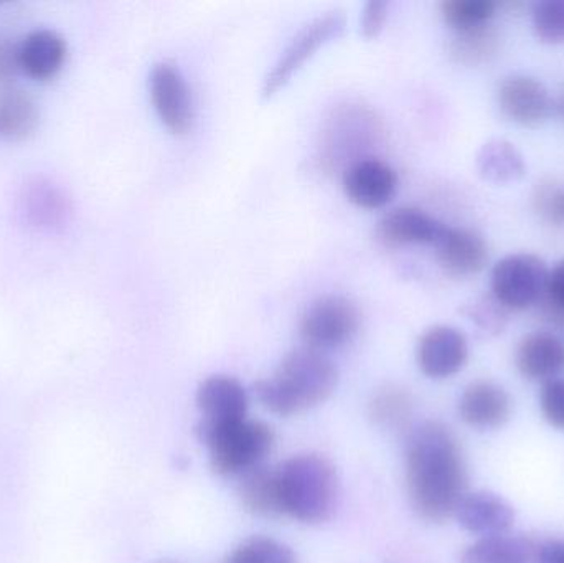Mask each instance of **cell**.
Here are the masks:
<instances>
[{
  "label": "cell",
  "instance_id": "cell-1",
  "mask_svg": "<svg viewBox=\"0 0 564 563\" xmlns=\"http://www.w3.org/2000/svg\"><path fill=\"white\" fill-rule=\"evenodd\" d=\"M467 485L466 459L451 429L440 422L417 426L406 446V488L414 512L434 524L446 522L456 515Z\"/></svg>",
  "mask_w": 564,
  "mask_h": 563
},
{
  "label": "cell",
  "instance_id": "cell-2",
  "mask_svg": "<svg viewBox=\"0 0 564 563\" xmlns=\"http://www.w3.org/2000/svg\"><path fill=\"white\" fill-rule=\"evenodd\" d=\"M337 382V367L325 353L304 346L285 354L273 376L254 383V393L274 415L292 416L325 402Z\"/></svg>",
  "mask_w": 564,
  "mask_h": 563
},
{
  "label": "cell",
  "instance_id": "cell-3",
  "mask_svg": "<svg viewBox=\"0 0 564 563\" xmlns=\"http://www.w3.org/2000/svg\"><path fill=\"white\" fill-rule=\"evenodd\" d=\"M281 515L304 524H321L334 515L340 495L337 469L325 456L295 455L276 469Z\"/></svg>",
  "mask_w": 564,
  "mask_h": 563
},
{
  "label": "cell",
  "instance_id": "cell-4",
  "mask_svg": "<svg viewBox=\"0 0 564 563\" xmlns=\"http://www.w3.org/2000/svg\"><path fill=\"white\" fill-rule=\"evenodd\" d=\"M197 436L210 452L212 469L220 476H241L257 468L274 446L273 429L258 420L245 419Z\"/></svg>",
  "mask_w": 564,
  "mask_h": 563
},
{
  "label": "cell",
  "instance_id": "cell-5",
  "mask_svg": "<svg viewBox=\"0 0 564 563\" xmlns=\"http://www.w3.org/2000/svg\"><path fill=\"white\" fill-rule=\"evenodd\" d=\"M358 326L360 311L350 297L325 294L305 307L299 331L305 347L325 353L347 344Z\"/></svg>",
  "mask_w": 564,
  "mask_h": 563
},
{
  "label": "cell",
  "instance_id": "cell-6",
  "mask_svg": "<svg viewBox=\"0 0 564 563\" xmlns=\"http://www.w3.org/2000/svg\"><path fill=\"white\" fill-rule=\"evenodd\" d=\"M549 277V267L536 255H509L494 267L490 288L497 303L509 310L522 311L542 297Z\"/></svg>",
  "mask_w": 564,
  "mask_h": 563
},
{
  "label": "cell",
  "instance_id": "cell-7",
  "mask_svg": "<svg viewBox=\"0 0 564 563\" xmlns=\"http://www.w3.org/2000/svg\"><path fill=\"white\" fill-rule=\"evenodd\" d=\"M345 29V15L340 10H327L305 23L289 45L282 50L273 68L264 76L263 96L271 98L292 78L295 72L332 39L341 35Z\"/></svg>",
  "mask_w": 564,
  "mask_h": 563
},
{
  "label": "cell",
  "instance_id": "cell-8",
  "mask_svg": "<svg viewBox=\"0 0 564 563\" xmlns=\"http://www.w3.org/2000/svg\"><path fill=\"white\" fill-rule=\"evenodd\" d=\"M149 86L162 122L175 134L187 132L194 124V99L181 69L171 62L155 63Z\"/></svg>",
  "mask_w": 564,
  "mask_h": 563
},
{
  "label": "cell",
  "instance_id": "cell-9",
  "mask_svg": "<svg viewBox=\"0 0 564 563\" xmlns=\"http://www.w3.org/2000/svg\"><path fill=\"white\" fill-rule=\"evenodd\" d=\"M248 393L240 380L230 376H212L197 390L202 420L197 433L210 432L247 419Z\"/></svg>",
  "mask_w": 564,
  "mask_h": 563
},
{
  "label": "cell",
  "instance_id": "cell-10",
  "mask_svg": "<svg viewBox=\"0 0 564 563\" xmlns=\"http://www.w3.org/2000/svg\"><path fill=\"white\" fill-rule=\"evenodd\" d=\"M469 357L466 336L453 326H433L417 343V366L434 380L456 376Z\"/></svg>",
  "mask_w": 564,
  "mask_h": 563
},
{
  "label": "cell",
  "instance_id": "cell-11",
  "mask_svg": "<svg viewBox=\"0 0 564 563\" xmlns=\"http://www.w3.org/2000/svg\"><path fill=\"white\" fill-rule=\"evenodd\" d=\"M497 101L503 116L525 128L543 124L553 108L546 86L527 75H512L503 79L497 93Z\"/></svg>",
  "mask_w": 564,
  "mask_h": 563
},
{
  "label": "cell",
  "instance_id": "cell-12",
  "mask_svg": "<svg viewBox=\"0 0 564 563\" xmlns=\"http://www.w3.org/2000/svg\"><path fill=\"white\" fill-rule=\"evenodd\" d=\"M345 194L354 204L365 208L387 205L397 194L398 175L394 169L378 158H358L344 171Z\"/></svg>",
  "mask_w": 564,
  "mask_h": 563
},
{
  "label": "cell",
  "instance_id": "cell-13",
  "mask_svg": "<svg viewBox=\"0 0 564 563\" xmlns=\"http://www.w3.org/2000/svg\"><path fill=\"white\" fill-rule=\"evenodd\" d=\"M433 247L437 261L451 277H473L482 271L489 261L486 240L469 228L444 225Z\"/></svg>",
  "mask_w": 564,
  "mask_h": 563
},
{
  "label": "cell",
  "instance_id": "cell-14",
  "mask_svg": "<svg viewBox=\"0 0 564 563\" xmlns=\"http://www.w3.org/2000/svg\"><path fill=\"white\" fill-rule=\"evenodd\" d=\"M454 518L464 531L480 538L509 534L516 522L512 506L494 492H467Z\"/></svg>",
  "mask_w": 564,
  "mask_h": 563
},
{
  "label": "cell",
  "instance_id": "cell-15",
  "mask_svg": "<svg viewBox=\"0 0 564 563\" xmlns=\"http://www.w3.org/2000/svg\"><path fill=\"white\" fill-rule=\"evenodd\" d=\"M512 402L503 387L487 380L470 383L459 400V415L476 430H496L509 422Z\"/></svg>",
  "mask_w": 564,
  "mask_h": 563
},
{
  "label": "cell",
  "instance_id": "cell-16",
  "mask_svg": "<svg viewBox=\"0 0 564 563\" xmlns=\"http://www.w3.org/2000/svg\"><path fill=\"white\" fill-rule=\"evenodd\" d=\"M444 224L416 207H398L387 212L377 225L378 240L390 247L434 245Z\"/></svg>",
  "mask_w": 564,
  "mask_h": 563
},
{
  "label": "cell",
  "instance_id": "cell-17",
  "mask_svg": "<svg viewBox=\"0 0 564 563\" xmlns=\"http://www.w3.org/2000/svg\"><path fill=\"white\" fill-rule=\"evenodd\" d=\"M516 362L525 379L549 382L563 372L564 343L552 333L529 334L517 349Z\"/></svg>",
  "mask_w": 564,
  "mask_h": 563
},
{
  "label": "cell",
  "instance_id": "cell-18",
  "mask_svg": "<svg viewBox=\"0 0 564 563\" xmlns=\"http://www.w3.org/2000/svg\"><path fill=\"white\" fill-rule=\"evenodd\" d=\"M20 68L33 79H50L62 69L66 42L55 30L29 33L19 45Z\"/></svg>",
  "mask_w": 564,
  "mask_h": 563
},
{
  "label": "cell",
  "instance_id": "cell-19",
  "mask_svg": "<svg viewBox=\"0 0 564 563\" xmlns=\"http://www.w3.org/2000/svg\"><path fill=\"white\" fill-rule=\"evenodd\" d=\"M68 214V198L50 182H33L23 192L22 215L32 227L55 230L66 224Z\"/></svg>",
  "mask_w": 564,
  "mask_h": 563
},
{
  "label": "cell",
  "instance_id": "cell-20",
  "mask_svg": "<svg viewBox=\"0 0 564 563\" xmlns=\"http://www.w3.org/2000/svg\"><path fill=\"white\" fill-rule=\"evenodd\" d=\"M39 106L32 96L15 86L0 88V136L23 141L39 128Z\"/></svg>",
  "mask_w": 564,
  "mask_h": 563
},
{
  "label": "cell",
  "instance_id": "cell-21",
  "mask_svg": "<svg viewBox=\"0 0 564 563\" xmlns=\"http://www.w3.org/2000/svg\"><path fill=\"white\" fill-rule=\"evenodd\" d=\"M238 496L243 508L251 515L261 516V518H274L281 515L276 469L260 465L243 473L238 483Z\"/></svg>",
  "mask_w": 564,
  "mask_h": 563
},
{
  "label": "cell",
  "instance_id": "cell-22",
  "mask_svg": "<svg viewBox=\"0 0 564 563\" xmlns=\"http://www.w3.org/2000/svg\"><path fill=\"white\" fill-rule=\"evenodd\" d=\"M535 548V542L519 535H490L469 545L460 563H533Z\"/></svg>",
  "mask_w": 564,
  "mask_h": 563
},
{
  "label": "cell",
  "instance_id": "cell-23",
  "mask_svg": "<svg viewBox=\"0 0 564 563\" xmlns=\"http://www.w3.org/2000/svg\"><path fill=\"white\" fill-rule=\"evenodd\" d=\"M480 174L496 184L517 182L525 174V161L516 145L507 141H490L480 149L477 158Z\"/></svg>",
  "mask_w": 564,
  "mask_h": 563
},
{
  "label": "cell",
  "instance_id": "cell-24",
  "mask_svg": "<svg viewBox=\"0 0 564 563\" xmlns=\"http://www.w3.org/2000/svg\"><path fill=\"white\" fill-rule=\"evenodd\" d=\"M496 10L494 0H444L441 3L444 20L457 33L489 25Z\"/></svg>",
  "mask_w": 564,
  "mask_h": 563
},
{
  "label": "cell",
  "instance_id": "cell-25",
  "mask_svg": "<svg viewBox=\"0 0 564 563\" xmlns=\"http://www.w3.org/2000/svg\"><path fill=\"white\" fill-rule=\"evenodd\" d=\"M225 563H297V557L276 539L251 538L238 545Z\"/></svg>",
  "mask_w": 564,
  "mask_h": 563
},
{
  "label": "cell",
  "instance_id": "cell-26",
  "mask_svg": "<svg viewBox=\"0 0 564 563\" xmlns=\"http://www.w3.org/2000/svg\"><path fill=\"white\" fill-rule=\"evenodd\" d=\"M371 416L381 426L400 425L410 415V396L400 387L387 386L375 393L370 403Z\"/></svg>",
  "mask_w": 564,
  "mask_h": 563
},
{
  "label": "cell",
  "instance_id": "cell-27",
  "mask_svg": "<svg viewBox=\"0 0 564 563\" xmlns=\"http://www.w3.org/2000/svg\"><path fill=\"white\" fill-rule=\"evenodd\" d=\"M533 30L542 42L564 45V0L536 2L532 12Z\"/></svg>",
  "mask_w": 564,
  "mask_h": 563
},
{
  "label": "cell",
  "instance_id": "cell-28",
  "mask_svg": "<svg viewBox=\"0 0 564 563\" xmlns=\"http://www.w3.org/2000/svg\"><path fill=\"white\" fill-rule=\"evenodd\" d=\"M494 48H496V36L487 25L470 32L457 33L451 52L459 62L477 63L492 55Z\"/></svg>",
  "mask_w": 564,
  "mask_h": 563
},
{
  "label": "cell",
  "instance_id": "cell-29",
  "mask_svg": "<svg viewBox=\"0 0 564 563\" xmlns=\"http://www.w3.org/2000/svg\"><path fill=\"white\" fill-rule=\"evenodd\" d=\"M533 205L543 220L564 225V184L556 181L540 182L533 194Z\"/></svg>",
  "mask_w": 564,
  "mask_h": 563
},
{
  "label": "cell",
  "instance_id": "cell-30",
  "mask_svg": "<svg viewBox=\"0 0 564 563\" xmlns=\"http://www.w3.org/2000/svg\"><path fill=\"white\" fill-rule=\"evenodd\" d=\"M540 409L553 429L564 432V379L549 380L540 392Z\"/></svg>",
  "mask_w": 564,
  "mask_h": 563
},
{
  "label": "cell",
  "instance_id": "cell-31",
  "mask_svg": "<svg viewBox=\"0 0 564 563\" xmlns=\"http://www.w3.org/2000/svg\"><path fill=\"white\" fill-rule=\"evenodd\" d=\"M20 69L19 45L0 35V86H12Z\"/></svg>",
  "mask_w": 564,
  "mask_h": 563
},
{
  "label": "cell",
  "instance_id": "cell-32",
  "mask_svg": "<svg viewBox=\"0 0 564 563\" xmlns=\"http://www.w3.org/2000/svg\"><path fill=\"white\" fill-rule=\"evenodd\" d=\"M388 15V3L384 0H370L365 3L361 12L360 29L367 39H373L383 30Z\"/></svg>",
  "mask_w": 564,
  "mask_h": 563
},
{
  "label": "cell",
  "instance_id": "cell-33",
  "mask_svg": "<svg viewBox=\"0 0 564 563\" xmlns=\"http://www.w3.org/2000/svg\"><path fill=\"white\" fill-rule=\"evenodd\" d=\"M533 563H564V539H549L536 544Z\"/></svg>",
  "mask_w": 564,
  "mask_h": 563
},
{
  "label": "cell",
  "instance_id": "cell-34",
  "mask_svg": "<svg viewBox=\"0 0 564 563\" xmlns=\"http://www.w3.org/2000/svg\"><path fill=\"white\" fill-rule=\"evenodd\" d=\"M546 293H549L552 303L564 313V260L560 261V263L550 271Z\"/></svg>",
  "mask_w": 564,
  "mask_h": 563
},
{
  "label": "cell",
  "instance_id": "cell-35",
  "mask_svg": "<svg viewBox=\"0 0 564 563\" xmlns=\"http://www.w3.org/2000/svg\"><path fill=\"white\" fill-rule=\"evenodd\" d=\"M556 109H558L560 116L564 119V86L562 93H560L558 101H556Z\"/></svg>",
  "mask_w": 564,
  "mask_h": 563
},
{
  "label": "cell",
  "instance_id": "cell-36",
  "mask_svg": "<svg viewBox=\"0 0 564 563\" xmlns=\"http://www.w3.org/2000/svg\"><path fill=\"white\" fill-rule=\"evenodd\" d=\"M162 563H172V562H162Z\"/></svg>",
  "mask_w": 564,
  "mask_h": 563
}]
</instances>
